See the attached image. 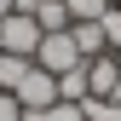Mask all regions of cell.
I'll use <instances>...</instances> for the list:
<instances>
[{
  "label": "cell",
  "mask_w": 121,
  "mask_h": 121,
  "mask_svg": "<svg viewBox=\"0 0 121 121\" xmlns=\"http://www.w3.org/2000/svg\"><path fill=\"white\" fill-rule=\"evenodd\" d=\"M12 92H17L23 115H35V110H46V104H58V75H52V69H40V64H29V69H23V81L12 86Z\"/></svg>",
  "instance_id": "7a4b0ae2"
},
{
  "label": "cell",
  "mask_w": 121,
  "mask_h": 121,
  "mask_svg": "<svg viewBox=\"0 0 121 121\" xmlns=\"http://www.w3.org/2000/svg\"><path fill=\"white\" fill-rule=\"evenodd\" d=\"M12 6H17V0H0V17H6V12H12Z\"/></svg>",
  "instance_id": "5bb4252c"
},
{
  "label": "cell",
  "mask_w": 121,
  "mask_h": 121,
  "mask_svg": "<svg viewBox=\"0 0 121 121\" xmlns=\"http://www.w3.org/2000/svg\"><path fill=\"white\" fill-rule=\"evenodd\" d=\"M35 64H40V69H52V75H64V69H75V64H86V58L75 52V40H69V29H64V35H40Z\"/></svg>",
  "instance_id": "277c9868"
},
{
  "label": "cell",
  "mask_w": 121,
  "mask_h": 121,
  "mask_svg": "<svg viewBox=\"0 0 121 121\" xmlns=\"http://www.w3.org/2000/svg\"><path fill=\"white\" fill-rule=\"evenodd\" d=\"M86 92L104 98V104H121V58L115 52H104V58L86 64Z\"/></svg>",
  "instance_id": "3957f363"
},
{
  "label": "cell",
  "mask_w": 121,
  "mask_h": 121,
  "mask_svg": "<svg viewBox=\"0 0 121 121\" xmlns=\"http://www.w3.org/2000/svg\"><path fill=\"white\" fill-rule=\"evenodd\" d=\"M98 23H104V40H110V52H121V6H110Z\"/></svg>",
  "instance_id": "7c38bea8"
},
{
  "label": "cell",
  "mask_w": 121,
  "mask_h": 121,
  "mask_svg": "<svg viewBox=\"0 0 121 121\" xmlns=\"http://www.w3.org/2000/svg\"><path fill=\"white\" fill-rule=\"evenodd\" d=\"M29 64H35V58H12V52H0V92H12V86L23 81Z\"/></svg>",
  "instance_id": "30bf717a"
},
{
  "label": "cell",
  "mask_w": 121,
  "mask_h": 121,
  "mask_svg": "<svg viewBox=\"0 0 121 121\" xmlns=\"http://www.w3.org/2000/svg\"><path fill=\"white\" fill-rule=\"evenodd\" d=\"M23 121H86V110H81V104H64V98H58V104H46V110L23 115Z\"/></svg>",
  "instance_id": "9c48e42d"
},
{
  "label": "cell",
  "mask_w": 121,
  "mask_h": 121,
  "mask_svg": "<svg viewBox=\"0 0 121 121\" xmlns=\"http://www.w3.org/2000/svg\"><path fill=\"white\" fill-rule=\"evenodd\" d=\"M81 110H86V121H121V104H104V98H86Z\"/></svg>",
  "instance_id": "8fae6325"
},
{
  "label": "cell",
  "mask_w": 121,
  "mask_h": 121,
  "mask_svg": "<svg viewBox=\"0 0 121 121\" xmlns=\"http://www.w3.org/2000/svg\"><path fill=\"white\" fill-rule=\"evenodd\" d=\"M69 40H75V52H81L86 64L110 52V40H104V23H69Z\"/></svg>",
  "instance_id": "5b68a950"
},
{
  "label": "cell",
  "mask_w": 121,
  "mask_h": 121,
  "mask_svg": "<svg viewBox=\"0 0 121 121\" xmlns=\"http://www.w3.org/2000/svg\"><path fill=\"white\" fill-rule=\"evenodd\" d=\"M35 23H40V35H64V29H69V6H64V0H40V6H35Z\"/></svg>",
  "instance_id": "8992f818"
},
{
  "label": "cell",
  "mask_w": 121,
  "mask_h": 121,
  "mask_svg": "<svg viewBox=\"0 0 121 121\" xmlns=\"http://www.w3.org/2000/svg\"><path fill=\"white\" fill-rule=\"evenodd\" d=\"M58 98H64V104H86V98H92V92H86V64H75V69L58 75Z\"/></svg>",
  "instance_id": "52a82bcc"
},
{
  "label": "cell",
  "mask_w": 121,
  "mask_h": 121,
  "mask_svg": "<svg viewBox=\"0 0 121 121\" xmlns=\"http://www.w3.org/2000/svg\"><path fill=\"white\" fill-rule=\"evenodd\" d=\"M0 121H23V104H17V92H0Z\"/></svg>",
  "instance_id": "4fadbf2b"
},
{
  "label": "cell",
  "mask_w": 121,
  "mask_h": 121,
  "mask_svg": "<svg viewBox=\"0 0 121 121\" xmlns=\"http://www.w3.org/2000/svg\"><path fill=\"white\" fill-rule=\"evenodd\" d=\"M115 6H121V0H115Z\"/></svg>",
  "instance_id": "9a60e30c"
},
{
  "label": "cell",
  "mask_w": 121,
  "mask_h": 121,
  "mask_svg": "<svg viewBox=\"0 0 121 121\" xmlns=\"http://www.w3.org/2000/svg\"><path fill=\"white\" fill-rule=\"evenodd\" d=\"M64 6H69V23H98L115 0H64Z\"/></svg>",
  "instance_id": "ba28073f"
},
{
  "label": "cell",
  "mask_w": 121,
  "mask_h": 121,
  "mask_svg": "<svg viewBox=\"0 0 121 121\" xmlns=\"http://www.w3.org/2000/svg\"><path fill=\"white\" fill-rule=\"evenodd\" d=\"M35 46H40V23L29 17V12H6V17H0V52L35 58Z\"/></svg>",
  "instance_id": "6da1fadb"
}]
</instances>
